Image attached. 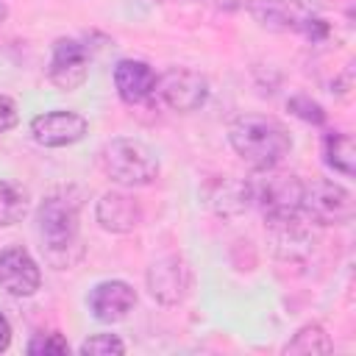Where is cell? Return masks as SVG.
I'll list each match as a JSON object with an SVG mask.
<instances>
[{
  "instance_id": "cell-1",
  "label": "cell",
  "mask_w": 356,
  "mask_h": 356,
  "mask_svg": "<svg viewBox=\"0 0 356 356\" xmlns=\"http://www.w3.org/2000/svg\"><path fill=\"white\" fill-rule=\"evenodd\" d=\"M228 142L234 153L253 170L267 172L275 170L292 150L289 131L264 114H242L228 128Z\"/></svg>"
},
{
  "instance_id": "cell-2",
  "label": "cell",
  "mask_w": 356,
  "mask_h": 356,
  "mask_svg": "<svg viewBox=\"0 0 356 356\" xmlns=\"http://www.w3.org/2000/svg\"><path fill=\"white\" fill-rule=\"evenodd\" d=\"M78 209H81V200L72 197L70 189H58V192L47 195L36 211L42 250H44L47 261L56 264L58 270L70 267L81 256Z\"/></svg>"
},
{
  "instance_id": "cell-3",
  "label": "cell",
  "mask_w": 356,
  "mask_h": 356,
  "mask_svg": "<svg viewBox=\"0 0 356 356\" xmlns=\"http://www.w3.org/2000/svg\"><path fill=\"white\" fill-rule=\"evenodd\" d=\"M100 167H103V172L114 184H120L125 189L147 186V184H153L159 178V159H156V153L145 142L128 139V136H117V139L103 145Z\"/></svg>"
},
{
  "instance_id": "cell-4",
  "label": "cell",
  "mask_w": 356,
  "mask_h": 356,
  "mask_svg": "<svg viewBox=\"0 0 356 356\" xmlns=\"http://www.w3.org/2000/svg\"><path fill=\"white\" fill-rule=\"evenodd\" d=\"M253 200L259 203L267 225L300 217V200H303V181L292 172H275L267 170V175L253 184Z\"/></svg>"
},
{
  "instance_id": "cell-5",
  "label": "cell",
  "mask_w": 356,
  "mask_h": 356,
  "mask_svg": "<svg viewBox=\"0 0 356 356\" xmlns=\"http://www.w3.org/2000/svg\"><path fill=\"white\" fill-rule=\"evenodd\" d=\"M209 78L192 67H170L161 75H156V89L153 95H159V100L181 114L197 111L200 106H206L209 100Z\"/></svg>"
},
{
  "instance_id": "cell-6",
  "label": "cell",
  "mask_w": 356,
  "mask_h": 356,
  "mask_svg": "<svg viewBox=\"0 0 356 356\" xmlns=\"http://www.w3.org/2000/svg\"><path fill=\"white\" fill-rule=\"evenodd\" d=\"M300 211L314 225H345L353 217V195L342 184L317 178L312 184H303Z\"/></svg>"
},
{
  "instance_id": "cell-7",
  "label": "cell",
  "mask_w": 356,
  "mask_h": 356,
  "mask_svg": "<svg viewBox=\"0 0 356 356\" xmlns=\"http://www.w3.org/2000/svg\"><path fill=\"white\" fill-rule=\"evenodd\" d=\"M145 284L153 300H159L161 306H178L192 286V270L181 256L170 253L147 267Z\"/></svg>"
},
{
  "instance_id": "cell-8",
  "label": "cell",
  "mask_w": 356,
  "mask_h": 356,
  "mask_svg": "<svg viewBox=\"0 0 356 356\" xmlns=\"http://www.w3.org/2000/svg\"><path fill=\"white\" fill-rule=\"evenodd\" d=\"M86 75H89V47L70 36L56 39L50 50V64H47L50 83L64 92H72L83 86Z\"/></svg>"
},
{
  "instance_id": "cell-9",
  "label": "cell",
  "mask_w": 356,
  "mask_h": 356,
  "mask_svg": "<svg viewBox=\"0 0 356 356\" xmlns=\"http://www.w3.org/2000/svg\"><path fill=\"white\" fill-rule=\"evenodd\" d=\"M86 131H89L86 117L67 108H53L31 120V134L42 147H70L81 142Z\"/></svg>"
},
{
  "instance_id": "cell-10",
  "label": "cell",
  "mask_w": 356,
  "mask_h": 356,
  "mask_svg": "<svg viewBox=\"0 0 356 356\" xmlns=\"http://www.w3.org/2000/svg\"><path fill=\"white\" fill-rule=\"evenodd\" d=\"M0 286L14 298H31L42 286V270L25 248L8 245L0 250Z\"/></svg>"
},
{
  "instance_id": "cell-11",
  "label": "cell",
  "mask_w": 356,
  "mask_h": 356,
  "mask_svg": "<svg viewBox=\"0 0 356 356\" xmlns=\"http://www.w3.org/2000/svg\"><path fill=\"white\" fill-rule=\"evenodd\" d=\"M95 220L108 234H131L142 222V206L122 189H108L95 203Z\"/></svg>"
},
{
  "instance_id": "cell-12",
  "label": "cell",
  "mask_w": 356,
  "mask_h": 356,
  "mask_svg": "<svg viewBox=\"0 0 356 356\" xmlns=\"http://www.w3.org/2000/svg\"><path fill=\"white\" fill-rule=\"evenodd\" d=\"M134 306H136V292L131 284L120 278L100 281L89 292V312L100 323H120L134 312Z\"/></svg>"
},
{
  "instance_id": "cell-13",
  "label": "cell",
  "mask_w": 356,
  "mask_h": 356,
  "mask_svg": "<svg viewBox=\"0 0 356 356\" xmlns=\"http://www.w3.org/2000/svg\"><path fill=\"white\" fill-rule=\"evenodd\" d=\"M114 86H117V95L122 97V103L136 106V103H145L153 95L156 72L142 58H122L114 67Z\"/></svg>"
},
{
  "instance_id": "cell-14",
  "label": "cell",
  "mask_w": 356,
  "mask_h": 356,
  "mask_svg": "<svg viewBox=\"0 0 356 356\" xmlns=\"http://www.w3.org/2000/svg\"><path fill=\"white\" fill-rule=\"evenodd\" d=\"M245 8L261 28H270V31H298L300 28V17L295 14V8L286 0H248Z\"/></svg>"
},
{
  "instance_id": "cell-15",
  "label": "cell",
  "mask_w": 356,
  "mask_h": 356,
  "mask_svg": "<svg viewBox=\"0 0 356 356\" xmlns=\"http://www.w3.org/2000/svg\"><path fill=\"white\" fill-rule=\"evenodd\" d=\"M253 200V184L250 181H239V178H222L214 186L211 195V209L222 217H236L242 214Z\"/></svg>"
},
{
  "instance_id": "cell-16",
  "label": "cell",
  "mask_w": 356,
  "mask_h": 356,
  "mask_svg": "<svg viewBox=\"0 0 356 356\" xmlns=\"http://www.w3.org/2000/svg\"><path fill=\"white\" fill-rule=\"evenodd\" d=\"M323 159L325 164L345 175V178H353L356 175V150H353V136L345 134V131H331L323 136Z\"/></svg>"
},
{
  "instance_id": "cell-17",
  "label": "cell",
  "mask_w": 356,
  "mask_h": 356,
  "mask_svg": "<svg viewBox=\"0 0 356 356\" xmlns=\"http://www.w3.org/2000/svg\"><path fill=\"white\" fill-rule=\"evenodd\" d=\"M31 209V195L22 184L17 181H6L0 178V228H8V225H17L25 220Z\"/></svg>"
},
{
  "instance_id": "cell-18",
  "label": "cell",
  "mask_w": 356,
  "mask_h": 356,
  "mask_svg": "<svg viewBox=\"0 0 356 356\" xmlns=\"http://www.w3.org/2000/svg\"><path fill=\"white\" fill-rule=\"evenodd\" d=\"M334 345L325 334V328L320 323H309L303 328H298V334L286 342V353H328Z\"/></svg>"
},
{
  "instance_id": "cell-19",
  "label": "cell",
  "mask_w": 356,
  "mask_h": 356,
  "mask_svg": "<svg viewBox=\"0 0 356 356\" xmlns=\"http://www.w3.org/2000/svg\"><path fill=\"white\" fill-rule=\"evenodd\" d=\"M78 353L81 356H122L125 342L117 334H92L89 339L81 342Z\"/></svg>"
},
{
  "instance_id": "cell-20",
  "label": "cell",
  "mask_w": 356,
  "mask_h": 356,
  "mask_svg": "<svg viewBox=\"0 0 356 356\" xmlns=\"http://www.w3.org/2000/svg\"><path fill=\"white\" fill-rule=\"evenodd\" d=\"M286 108H289L298 120H303V122H309V125H323V122H325V111H323V106H320L317 100L306 97V95H295V97H289V100H286Z\"/></svg>"
},
{
  "instance_id": "cell-21",
  "label": "cell",
  "mask_w": 356,
  "mask_h": 356,
  "mask_svg": "<svg viewBox=\"0 0 356 356\" xmlns=\"http://www.w3.org/2000/svg\"><path fill=\"white\" fill-rule=\"evenodd\" d=\"M28 353L31 356H61V353H70V342L61 334H36L28 342Z\"/></svg>"
},
{
  "instance_id": "cell-22",
  "label": "cell",
  "mask_w": 356,
  "mask_h": 356,
  "mask_svg": "<svg viewBox=\"0 0 356 356\" xmlns=\"http://www.w3.org/2000/svg\"><path fill=\"white\" fill-rule=\"evenodd\" d=\"M17 122H19V111H17V103H14L8 95H0V134L11 131Z\"/></svg>"
},
{
  "instance_id": "cell-23",
  "label": "cell",
  "mask_w": 356,
  "mask_h": 356,
  "mask_svg": "<svg viewBox=\"0 0 356 356\" xmlns=\"http://www.w3.org/2000/svg\"><path fill=\"white\" fill-rule=\"evenodd\" d=\"M300 31H303L312 42H323V39L328 36V22L320 19V17H306V19H300Z\"/></svg>"
},
{
  "instance_id": "cell-24",
  "label": "cell",
  "mask_w": 356,
  "mask_h": 356,
  "mask_svg": "<svg viewBox=\"0 0 356 356\" xmlns=\"http://www.w3.org/2000/svg\"><path fill=\"white\" fill-rule=\"evenodd\" d=\"M8 345H11V325H8V320L0 312V353L8 350Z\"/></svg>"
},
{
  "instance_id": "cell-25",
  "label": "cell",
  "mask_w": 356,
  "mask_h": 356,
  "mask_svg": "<svg viewBox=\"0 0 356 356\" xmlns=\"http://www.w3.org/2000/svg\"><path fill=\"white\" fill-rule=\"evenodd\" d=\"M8 17V8H6V3H0V22Z\"/></svg>"
}]
</instances>
